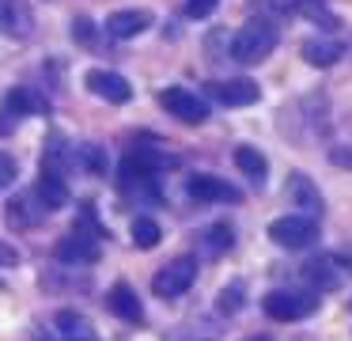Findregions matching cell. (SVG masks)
Returning a JSON list of instances; mask_svg holds the SVG:
<instances>
[{"mask_svg": "<svg viewBox=\"0 0 352 341\" xmlns=\"http://www.w3.org/2000/svg\"><path fill=\"white\" fill-rule=\"evenodd\" d=\"M276 50V30L265 19H250L246 27H239V34L231 38V57L239 65H261L269 53Z\"/></svg>", "mask_w": 352, "mask_h": 341, "instance_id": "cell-1", "label": "cell"}, {"mask_svg": "<svg viewBox=\"0 0 352 341\" xmlns=\"http://www.w3.org/2000/svg\"><path fill=\"white\" fill-rule=\"evenodd\" d=\"M193 280H197V258L182 254V258H170V262L155 273L152 288H155L160 300H178V296H186L193 288Z\"/></svg>", "mask_w": 352, "mask_h": 341, "instance_id": "cell-2", "label": "cell"}, {"mask_svg": "<svg viewBox=\"0 0 352 341\" xmlns=\"http://www.w3.org/2000/svg\"><path fill=\"white\" fill-rule=\"evenodd\" d=\"M261 307H265V315L276 318V322H299V318H307L318 307V296L296 292V288H276V292H269L265 300H261Z\"/></svg>", "mask_w": 352, "mask_h": 341, "instance_id": "cell-3", "label": "cell"}, {"mask_svg": "<svg viewBox=\"0 0 352 341\" xmlns=\"http://www.w3.org/2000/svg\"><path fill=\"white\" fill-rule=\"evenodd\" d=\"M46 110H50L46 99L34 95L31 87H12L8 95L0 99V136H8L23 118H31V114H46Z\"/></svg>", "mask_w": 352, "mask_h": 341, "instance_id": "cell-4", "label": "cell"}, {"mask_svg": "<svg viewBox=\"0 0 352 341\" xmlns=\"http://www.w3.org/2000/svg\"><path fill=\"white\" fill-rule=\"evenodd\" d=\"M269 239L284 250H303L318 239V220L314 216H280L269 224Z\"/></svg>", "mask_w": 352, "mask_h": 341, "instance_id": "cell-5", "label": "cell"}, {"mask_svg": "<svg viewBox=\"0 0 352 341\" xmlns=\"http://www.w3.org/2000/svg\"><path fill=\"white\" fill-rule=\"evenodd\" d=\"M160 103L167 106V114H175V118L186 121V125H201V121H208V103L197 95V91H190V87H163Z\"/></svg>", "mask_w": 352, "mask_h": 341, "instance_id": "cell-6", "label": "cell"}, {"mask_svg": "<svg viewBox=\"0 0 352 341\" xmlns=\"http://www.w3.org/2000/svg\"><path fill=\"white\" fill-rule=\"evenodd\" d=\"M186 189H190V197L197 205H239L243 201V194H239L231 182L216 178V174H193Z\"/></svg>", "mask_w": 352, "mask_h": 341, "instance_id": "cell-7", "label": "cell"}, {"mask_svg": "<svg viewBox=\"0 0 352 341\" xmlns=\"http://www.w3.org/2000/svg\"><path fill=\"white\" fill-rule=\"evenodd\" d=\"M84 83H87V91H91V95L107 99V103H129V99H133L129 80H125V76H118V72H110V68H91V72L84 76Z\"/></svg>", "mask_w": 352, "mask_h": 341, "instance_id": "cell-8", "label": "cell"}, {"mask_svg": "<svg viewBox=\"0 0 352 341\" xmlns=\"http://www.w3.org/2000/svg\"><path fill=\"white\" fill-rule=\"evenodd\" d=\"M208 95L216 99V103L223 106H250L261 99V87L254 80H246V76H239V80H216L208 83Z\"/></svg>", "mask_w": 352, "mask_h": 341, "instance_id": "cell-9", "label": "cell"}, {"mask_svg": "<svg viewBox=\"0 0 352 341\" xmlns=\"http://www.w3.org/2000/svg\"><path fill=\"white\" fill-rule=\"evenodd\" d=\"M148 27H152V12H144V8H125V12L107 15V34L118 38V42L144 34Z\"/></svg>", "mask_w": 352, "mask_h": 341, "instance_id": "cell-10", "label": "cell"}, {"mask_svg": "<svg viewBox=\"0 0 352 341\" xmlns=\"http://www.w3.org/2000/svg\"><path fill=\"white\" fill-rule=\"evenodd\" d=\"M107 307L114 311V315L122 318V322H133V326H140V322H144V303H140L137 288H129L125 280H118V285L110 288Z\"/></svg>", "mask_w": 352, "mask_h": 341, "instance_id": "cell-11", "label": "cell"}, {"mask_svg": "<svg viewBox=\"0 0 352 341\" xmlns=\"http://www.w3.org/2000/svg\"><path fill=\"white\" fill-rule=\"evenodd\" d=\"M0 30L12 38H27L34 30V12L27 0H0Z\"/></svg>", "mask_w": 352, "mask_h": 341, "instance_id": "cell-12", "label": "cell"}, {"mask_svg": "<svg viewBox=\"0 0 352 341\" xmlns=\"http://www.w3.org/2000/svg\"><path fill=\"white\" fill-rule=\"evenodd\" d=\"M95 254H99V247L91 239H80V235H69V239H61L54 247V258L61 265H91Z\"/></svg>", "mask_w": 352, "mask_h": 341, "instance_id": "cell-13", "label": "cell"}, {"mask_svg": "<svg viewBox=\"0 0 352 341\" xmlns=\"http://www.w3.org/2000/svg\"><path fill=\"white\" fill-rule=\"evenodd\" d=\"M34 197H38L42 212H57L69 205V186H65V178H57V174H38V186H34Z\"/></svg>", "mask_w": 352, "mask_h": 341, "instance_id": "cell-14", "label": "cell"}, {"mask_svg": "<svg viewBox=\"0 0 352 341\" xmlns=\"http://www.w3.org/2000/svg\"><path fill=\"white\" fill-rule=\"evenodd\" d=\"M344 57V45L333 42V38H307L303 42V61L314 68H329Z\"/></svg>", "mask_w": 352, "mask_h": 341, "instance_id": "cell-15", "label": "cell"}, {"mask_svg": "<svg viewBox=\"0 0 352 341\" xmlns=\"http://www.w3.org/2000/svg\"><path fill=\"white\" fill-rule=\"evenodd\" d=\"M54 326H57V333H61V341H99L95 326L87 322L80 311H57Z\"/></svg>", "mask_w": 352, "mask_h": 341, "instance_id": "cell-16", "label": "cell"}, {"mask_svg": "<svg viewBox=\"0 0 352 341\" xmlns=\"http://www.w3.org/2000/svg\"><path fill=\"white\" fill-rule=\"evenodd\" d=\"M38 220H42V205H38V197H34V189H31V194H19V197H12V201H8V224H12V227H23V231H31Z\"/></svg>", "mask_w": 352, "mask_h": 341, "instance_id": "cell-17", "label": "cell"}, {"mask_svg": "<svg viewBox=\"0 0 352 341\" xmlns=\"http://www.w3.org/2000/svg\"><path fill=\"white\" fill-rule=\"evenodd\" d=\"M72 163H76V159H72V148L65 144L61 133H54V136H50V144H46V152H42V171H46V174H57V178H65Z\"/></svg>", "mask_w": 352, "mask_h": 341, "instance_id": "cell-18", "label": "cell"}, {"mask_svg": "<svg viewBox=\"0 0 352 341\" xmlns=\"http://www.w3.org/2000/svg\"><path fill=\"white\" fill-rule=\"evenodd\" d=\"M288 197L303 209L299 216H314V212H322V194L311 186L307 174H292V178H288Z\"/></svg>", "mask_w": 352, "mask_h": 341, "instance_id": "cell-19", "label": "cell"}, {"mask_svg": "<svg viewBox=\"0 0 352 341\" xmlns=\"http://www.w3.org/2000/svg\"><path fill=\"white\" fill-rule=\"evenodd\" d=\"M235 167H239V171H243L250 182H254V186H261V182L269 178V159L261 156L258 148H250V144L235 148Z\"/></svg>", "mask_w": 352, "mask_h": 341, "instance_id": "cell-20", "label": "cell"}, {"mask_svg": "<svg viewBox=\"0 0 352 341\" xmlns=\"http://www.w3.org/2000/svg\"><path fill=\"white\" fill-rule=\"evenodd\" d=\"M72 159H76L87 174H107V167H110L107 148H102V144H91V141L76 144V148H72Z\"/></svg>", "mask_w": 352, "mask_h": 341, "instance_id": "cell-21", "label": "cell"}, {"mask_svg": "<svg viewBox=\"0 0 352 341\" xmlns=\"http://www.w3.org/2000/svg\"><path fill=\"white\" fill-rule=\"evenodd\" d=\"M160 239H163V231H160V224H155L152 216H137V220H133V242H137L140 250H152Z\"/></svg>", "mask_w": 352, "mask_h": 341, "instance_id": "cell-22", "label": "cell"}, {"mask_svg": "<svg viewBox=\"0 0 352 341\" xmlns=\"http://www.w3.org/2000/svg\"><path fill=\"white\" fill-rule=\"evenodd\" d=\"M205 242H208L212 250H220V254H223V250L235 247V227H231V224H212V227L205 231Z\"/></svg>", "mask_w": 352, "mask_h": 341, "instance_id": "cell-23", "label": "cell"}, {"mask_svg": "<svg viewBox=\"0 0 352 341\" xmlns=\"http://www.w3.org/2000/svg\"><path fill=\"white\" fill-rule=\"evenodd\" d=\"M243 300H246V292H243V285L235 280V285H228V288L220 292V300H216V307H220L223 315H231V311H239V307H243Z\"/></svg>", "mask_w": 352, "mask_h": 341, "instance_id": "cell-24", "label": "cell"}, {"mask_svg": "<svg viewBox=\"0 0 352 341\" xmlns=\"http://www.w3.org/2000/svg\"><path fill=\"white\" fill-rule=\"evenodd\" d=\"M16 174H19L16 156H8V152H0V189H8L12 182H16Z\"/></svg>", "mask_w": 352, "mask_h": 341, "instance_id": "cell-25", "label": "cell"}, {"mask_svg": "<svg viewBox=\"0 0 352 341\" xmlns=\"http://www.w3.org/2000/svg\"><path fill=\"white\" fill-rule=\"evenodd\" d=\"M216 4H220V0H186V15H190V19H205V15L216 12Z\"/></svg>", "mask_w": 352, "mask_h": 341, "instance_id": "cell-26", "label": "cell"}, {"mask_svg": "<svg viewBox=\"0 0 352 341\" xmlns=\"http://www.w3.org/2000/svg\"><path fill=\"white\" fill-rule=\"evenodd\" d=\"M72 38H76V42H84V45H91V42H95L91 19H84V15H80V19H72Z\"/></svg>", "mask_w": 352, "mask_h": 341, "instance_id": "cell-27", "label": "cell"}, {"mask_svg": "<svg viewBox=\"0 0 352 341\" xmlns=\"http://www.w3.org/2000/svg\"><path fill=\"white\" fill-rule=\"evenodd\" d=\"M0 265H19V250L8 247V242H0Z\"/></svg>", "mask_w": 352, "mask_h": 341, "instance_id": "cell-28", "label": "cell"}, {"mask_svg": "<svg viewBox=\"0 0 352 341\" xmlns=\"http://www.w3.org/2000/svg\"><path fill=\"white\" fill-rule=\"evenodd\" d=\"M329 159L341 163V167H352V152H344V148H333V152H329Z\"/></svg>", "mask_w": 352, "mask_h": 341, "instance_id": "cell-29", "label": "cell"}, {"mask_svg": "<svg viewBox=\"0 0 352 341\" xmlns=\"http://www.w3.org/2000/svg\"><path fill=\"white\" fill-rule=\"evenodd\" d=\"M246 341H273V338H246Z\"/></svg>", "mask_w": 352, "mask_h": 341, "instance_id": "cell-30", "label": "cell"}]
</instances>
